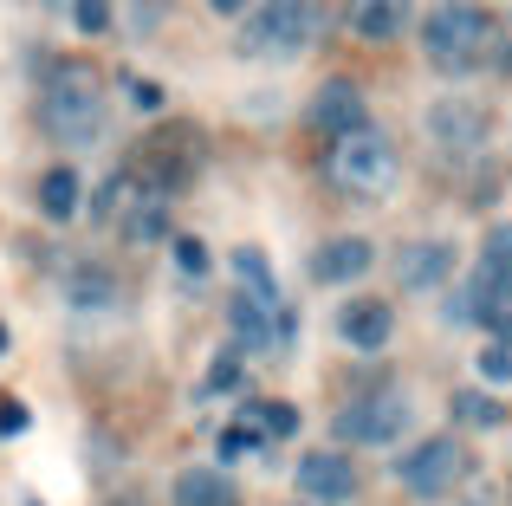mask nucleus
<instances>
[{
    "mask_svg": "<svg viewBox=\"0 0 512 506\" xmlns=\"http://www.w3.org/2000/svg\"><path fill=\"white\" fill-rule=\"evenodd\" d=\"M396 279L409 292H435L454 279V247L448 241H402L396 247Z\"/></svg>",
    "mask_w": 512,
    "mask_h": 506,
    "instance_id": "9b49d317",
    "label": "nucleus"
},
{
    "mask_svg": "<svg viewBox=\"0 0 512 506\" xmlns=\"http://www.w3.org/2000/svg\"><path fill=\"white\" fill-rule=\"evenodd\" d=\"M39 117H46V137L65 143V150H85V143L104 137V78L98 65L85 59H59L46 72V91H39Z\"/></svg>",
    "mask_w": 512,
    "mask_h": 506,
    "instance_id": "f257e3e1",
    "label": "nucleus"
},
{
    "mask_svg": "<svg viewBox=\"0 0 512 506\" xmlns=\"http://www.w3.org/2000/svg\"><path fill=\"white\" fill-rule=\"evenodd\" d=\"M26 429V409L20 403H0V435H20Z\"/></svg>",
    "mask_w": 512,
    "mask_h": 506,
    "instance_id": "cd10ccee",
    "label": "nucleus"
},
{
    "mask_svg": "<svg viewBox=\"0 0 512 506\" xmlns=\"http://www.w3.org/2000/svg\"><path fill=\"white\" fill-rule=\"evenodd\" d=\"M487 39H493V20L480 7H467V0H441V7L422 20V52H428V65L448 72V78L474 72L480 52H487Z\"/></svg>",
    "mask_w": 512,
    "mask_h": 506,
    "instance_id": "f03ea898",
    "label": "nucleus"
},
{
    "mask_svg": "<svg viewBox=\"0 0 512 506\" xmlns=\"http://www.w3.org/2000/svg\"><path fill=\"white\" fill-rule=\"evenodd\" d=\"M376 260V247L363 241V234H338V241H325L312 253V279L318 286H350V279H363Z\"/></svg>",
    "mask_w": 512,
    "mask_h": 506,
    "instance_id": "ddd939ff",
    "label": "nucleus"
},
{
    "mask_svg": "<svg viewBox=\"0 0 512 506\" xmlns=\"http://www.w3.org/2000/svg\"><path fill=\"white\" fill-rule=\"evenodd\" d=\"M0 351H7V325H0Z\"/></svg>",
    "mask_w": 512,
    "mask_h": 506,
    "instance_id": "7c9ffc66",
    "label": "nucleus"
},
{
    "mask_svg": "<svg viewBox=\"0 0 512 506\" xmlns=\"http://www.w3.org/2000/svg\"><path fill=\"white\" fill-rule=\"evenodd\" d=\"M461 474H467V448L454 442V435H428V442H415L409 455L396 461V481L409 487L415 500H441Z\"/></svg>",
    "mask_w": 512,
    "mask_h": 506,
    "instance_id": "39448f33",
    "label": "nucleus"
},
{
    "mask_svg": "<svg viewBox=\"0 0 512 506\" xmlns=\"http://www.w3.org/2000/svg\"><path fill=\"white\" fill-rule=\"evenodd\" d=\"M312 124L325 130V137H350V130H363V124H370V111H363V91L350 85V78H331V85H318Z\"/></svg>",
    "mask_w": 512,
    "mask_h": 506,
    "instance_id": "f8f14e48",
    "label": "nucleus"
},
{
    "mask_svg": "<svg viewBox=\"0 0 512 506\" xmlns=\"http://www.w3.org/2000/svg\"><path fill=\"white\" fill-rule=\"evenodd\" d=\"M448 318H454V325H461V318H474V325H487V331L512 325V266H506V273L480 266V273L467 279V292L448 305Z\"/></svg>",
    "mask_w": 512,
    "mask_h": 506,
    "instance_id": "6e6552de",
    "label": "nucleus"
},
{
    "mask_svg": "<svg viewBox=\"0 0 512 506\" xmlns=\"http://www.w3.org/2000/svg\"><path fill=\"white\" fill-rule=\"evenodd\" d=\"M312 33H318L312 0H266V7L247 20V46H260V52H305Z\"/></svg>",
    "mask_w": 512,
    "mask_h": 506,
    "instance_id": "423d86ee",
    "label": "nucleus"
},
{
    "mask_svg": "<svg viewBox=\"0 0 512 506\" xmlns=\"http://www.w3.org/2000/svg\"><path fill=\"white\" fill-rule=\"evenodd\" d=\"M253 448H260V435H253L247 422H234V429L221 435V461H240V455H253Z\"/></svg>",
    "mask_w": 512,
    "mask_h": 506,
    "instance_id": "bb28decb",
    "label": "nucleus"
},
{
    "mask_svg": "<svg viewBox=\"0 0 512 506\" xmlns=\"http://www.w3.org/2000/svg\"><path fill=\"white\" fill-rule=\"evenodd\" d=\"M454 416H461L467 429H500L506 403H493V396H480V390H461V396H454Z\"/></svg>",
    "mask_w": 512,
    "mask_h": 506,
    "instance_id": "aec40b11",
    "label": "nucleus"
},
{
    "mask_svg": "<svg viewBox=\"0 0 512 506\" xmlns=\"http://www.w3.org/2000/svg\"><path fill=\"white\" fill-rule=\"evenodd\" d=\"M227 318H234V338H240V351H247V357L279 351V344L292 338V312H286V305H260V299H247V292H234Z\"/></svg>",
    "mask_w": 512,
    "mask_h": 506,
    "instance_id": "1a4fd4ad",
    "label": "nucleus"
},
{
    "mask_svg": "<svg viewBox=\"0 0 512 506\" xmlns=\"http://www.w3.org/2000/svg\"><path fill=\"white\" fill-rule=\"evenodd\" d=\"M247 429L260 435V442H266V435H292V429H299V409H292V403H247Z\"/></svg>",
    "mask_w": 512,
    "mask_h": 506,
    "instance_id": "6ab92c4d",
    "label": "nucleus"
},
{
    "mask_svg": "<svg viewBox=\"0 0 512 506\" xmlns=\"http://www.w3.org/2000/svg\"><path fill=\"white\" fill-rule=\"evenodd\" d=\"M331 176L350 195H389L396 189V150H389V137L363 124L350 137H331Z\"/></svg>",
    "mask_w": 512,
    "mask_h": 506,
    "instance_id": "20e7f679",
    "label": "nucleus"
},
{
    "mask_svg": "<svg viewBox=\"0 0 512 506\" xmlns=\"http://www.w3.org/2000/svg\"><path fill=\"white\" fill-rule=\"evenodd\" d=\"M389 331H396V312H389V299H350L338 312V338L350 351H383Z\"/></svg>",
    "mask_w": 512,
    "mask_h": 506,
    "instance_id": "4468645a",
    "label": "nucleus"
},
{
    "mask_svg": "<svg viewBox=\"0 0 512 506\" xmlns=\"http://www.w3.org/2000/svg\"><path fill=\"white\" fill-rule=\"evenodd\" d=\"M214 7H221V13H240V7H247V0H214Z\"/></svg>",
    "mask_w": 512,
    "mask_h": 506,
    "instance_id": "c85d7f7f",
    "label": "nucleus"
},
{
    "mask_svg": "<svg viewBox=\"0 0 512 506\" xmlns=\"http://www.w3.org/2000/svg\"><path fill=\"white\" fill-rule=\"evenodd\" d=\"M169 494H175V506H240L234 481H227L221 468H182Z\"/></svg>",
    "mask_w": 512,
    "mask_h": 506,
    "instance_id": "dca6fc26",
    "label": "nucleus"
},
{
    "mask_svg": "<svg viewBox=\"0 0 512 506\" xmlns=\"http://www.w3.org/2000/svg\"><path fill=\"white\" fill-rule=\"evenodd\" d=\"M299 494L312 506H350L357 500V468H350L344 448H312V455H299Z\"/></svg>",
    "mask_w": 512,
    "mask_h": 506,
    "instance_id": "0eeeda50",
    "label": "nucleus"
},
{
    "mask_svg": "<svg viewBox=\"0 0 512 506\" xmlns=\"http://www.w3.org/2000/svg\"><path fill=\"white\" fill-rule=\"evenodd\" d=\"M39 208L52 221H72L78 215V169H46L39 176Z\"/></svg>",
    "mask_w": 512,
    "mask_h": 506,
    "instance_id": "a211bd4d",
    "label": "nucleus"
},
{
    "mask_svg": "<svg viewBox=\"0 0 512 506\" xmlns=\"http://www.w3.org/2000/svg\"><path fill=\"white\" fill-rule=\"evenodd\" d=\"M175 260H182V273H188V279L208 273V247H201L195 234H175Z\"/></svg>",
    "mask_w": 512,
    "mask_h": 506,
    "instance_id": "393cba45",
    "label": "nucleus"
},
{
    "mask_svg": "<svg viewBox=\"0 0 512 506\" xmlns=\"http://www.w3.org/2000/svg\"><path fill=\"white\" fill-rule=\"evenodd\" d=\"M428 137H435L441 150L467 156V150H480V143H487V111H480V104H467V98H441L435 111H428Z\"/></svg>",
    "mask_w": 512,
    "mask_h": 506,
    "instance_id": "9d476101",
    "label": "nucleus"
},
{
    "mask_svg": "<svg viewBox=\"0 0 512 506\" xmlns=\"http://www.w3.org/2000/svg\"><path fill=\"white\" fill-rule=\"evenodd\" d=\"M240 383V351H227V357H214V370H208V383H201V390L208 396H227Z\"/></svg>",
    "mask_w": 512,
    "mask_h": 506,
    "instance_id": "b1692460",
    "label": "nucleus"
},
{
    "mask_svg": "<svg viewBox=\"0 0 512 506\" xmlns=\"http://www.w3.org/2000/svg\"><path fill=\"white\" fill-rule=\"evenodd\" d=\"M72 26L78 33H104L111 26V0H72Z\"/></svg>",
    "mask_w": 512,
    "mask_h": 506,
    "instance_id": "5701e85b",
    "label": "nucleus"
},
{
    "mask_svg": "<svg viewBox=\"0 0 512 506\" xmlns=\"http://www.w3.org/2000/svg\"><path fill=\"white\" fill-rule=\"evenodd\" d=\"M409 0H344V20L357 39H396L409 26Z\"/></svg>",
    "mask_w": 512,
    "mask_h": 506,
    "instance_id": "2eb2a0df",
    "label": "nucleus"
},
{
    "mask_svg": "<svg viewBox=\"0 0 512 506\" xmlns=\"http://www.w3.org/2000/svg\"><path fill=\"white\" fill-rule=\"evenodd\" d=\"M409 422H415L409 390H396V383H376V390L350 396L331 429H338V442H350V448H389L402 429H409Z\"/></svg>",
    "mask_w": 512,
    "mask_h": 506,
    "instance_id": "7ed1b4c3",
    "label": "nucleus"
},
{
    "mask_svg": "<svg viewBox=\"0 0 512 506\" xmlns=\"http://www.w3.org/2000/svg\"><path fill=\"white\" fill-rule=\"evenodd\" d=\"M124 234H130L137 247H143V241H163V208H156V202L130 208V228H124Z\"/></svg>",
    "mask_w": 512,
    "mask_h": 506,
    "instance_id": "4be33fe9",
    "label": "nucleus"
},
{
    "mask_svg": "<svg viewBox=\"0 0 512 506\" xmlns=\"http://www.w3.org/2000/svg\"><path fill=\"white\" fill-rule=\"evenodd\" d=\"M480 377H487V383H512V351H506V344H487V351H480Z\"/></svg>",
    "mask_w": 512,
    "mask_h": 506,
    "instance_id": "a878e982",
    "label": "nucleus"
},
{
    "mask_svg": "<svg viewBox=\"0 0 512 506\" xmlns=\"http://www.w3.org/2000/svg\"><path fill=\"white\" fill-rule=\"evenodd\" d=\"M234 273H240V292H247V299H260V305H286V299H279V286H273V266H266V253H260V247H240V253H234Z\"/></svg>",
    "mask_w": 512,
    "mask_h": 506,
    "instance_id": "f3484780",
    "label": "nucleus"
},
{
    "mask_svg": "<svg viewBox=\"0 0 512 506\" xmlns=\"http://www.w3.org/2000/svg\"><path fill=\"white\" fill-rule=\"evenodd\" d=\"M480 266H493V273H506V266H512V221H500V228H487Z\"/></svg>",
    "mask_w": 512,
    "mask_h": 506,
    "instance_id": "412c9836",
    "label": "nucleus"
},
{
    "mask_svg": "<svg viewBox=\"0 0 512 506\" xmlns=\"http://www.w3.org/2000/svg\"><path fill=\"white\" fill-rule=\"evenodd\" d=\"M500 65H506V72H512V39H506V52H500Z\"/></svg>",
    "mask_w": 512,
    "mask_h": 506,
    "instance_id": "c756f323",
    "label": "nucleus"
}]
</instances>
